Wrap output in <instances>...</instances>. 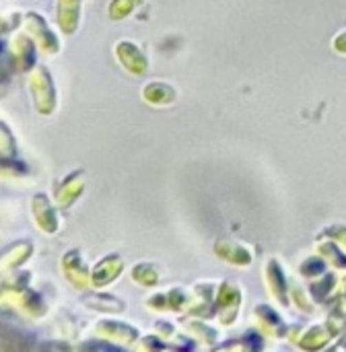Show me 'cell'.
<instances>
[{
  "label": "cell",
  "mask_w": 346,
  "mask_h": 352,
  "mask_svg": "<svg viewBox=\"0 0 346 352\" xmlns=\"http://www.w3.org/2000/svg\"><path fill=\"white\" fill-rule=\"evenodd\" d=\"M29 87H31V93H33L37 109L41 113H50L54 109V105H56V91H54L52 76H50V72L43 66L35 68V72L31 74Z\"/></svg>",
  "instance_id": "cell-1"
},
{
  "label": "cell",
  "mask_w": 346,
  "mask_h": 352,
  "mask_svg": "<svg viewBox=\"0 0 346 352\" xmlns=\"http://www.w3.org/2000/svg\"><path fill=\"white\" fill-rule=\"evenodd\" d=\"M116 56L120 58L122 66L132 74H142L147 70V58L144 54L130 41H120L116 45Z\"/></svg>",
  "instance_id": "cell-2"
},
{
  "label": "cell",
  "mask_w": 346,
  "mask_h": 352,
  "mask_svg": "<svg viewBox=\"0 0 346 352\" xmlns=\"http://www.w3.org/2000/svg\"><path fill=\"white\" fill-rule=\"evenodd\" d=\"M27 31L35 37V41L45 50V52H52V54H56L58 52V39L54 37V33L47 29V25H45V21L39 16V14H35V12H29L27 14Z\"/></svg>",
  "instance_id": "cell-3"
},
{
  "label": "cell",
  "mask_w": 346,
  "mask_h": 352,
  "mask_svg": "<svg viewBox=\"0 0 346 352\" xmlns=\"http://www.w3.org/2000/svg\"><path fill=\"white\" fill-rule=\"evenodd\" d=\"M78 4L80 0H60L58 6V23L64 33H72L78 25Z\"/></svg>",
  "instance_id": "cell-4"
},
{
  "label": "cell",
  "mask_w": 346,
  "mask_h": 352,
  "mask_svg": "<svg viewBox=\"0 0 346 352\" xmlns=\"http://www.w3.org/2000/svg\"><path fill=\"white\" fill-rule=\"evenodd\" d=\"M144 99L149 103H155V105H163V103H171L175 99V93L169 85L165 82H151L144 87Z\"/></svg>",
  "instance_id": "cell-5"
},
{
  "label": "cell",
  "mask_w": 346,
  "mask_h": 352,
  "mask_svg": "<svg viewBox=\"0 0 346 352\" xmlns=\"http://www.w3.org/2000/svg\"><path fill=\"white\" fill-rule=\"evenodd\" d=\"M14 60H17V68L19 70H27L33 64V60H35L33 43L27 37H23V35L14 39Z\"/></svg>",
  "instance_id": "cell-6"
},
{
  "label": "cell",
  "mask_w": 346,
  "mask_h": 352,
  "mask_svg": "<svg viewBox=\"0 0 346 352\" xmlns=\"http://www.w3.org/2000/svg\"><path fill=\"white\" fill-rule=\"evenodd\" d=\"M144 0H113L109 4V16L111 19H124L128 16L134 8H138Z\"/></svg>",
  "instance_id": "cell-7"
},
{
  "label": "cell",
  "mask_w": 346,
  "mask_h": 352,
  "mask_svg": "<svg viewBox=\"0 0 346 352\" xmlns=\"http://www.w3.org/2000/svg\"><path fill=\"white\" fill-rule=\"evenodd\" d=\"M334 50L340 52V54H346V31L345 33H340V35L334 39Z\"/></svg>",
  "instance_id": "cell-8"
}]
</instances>
